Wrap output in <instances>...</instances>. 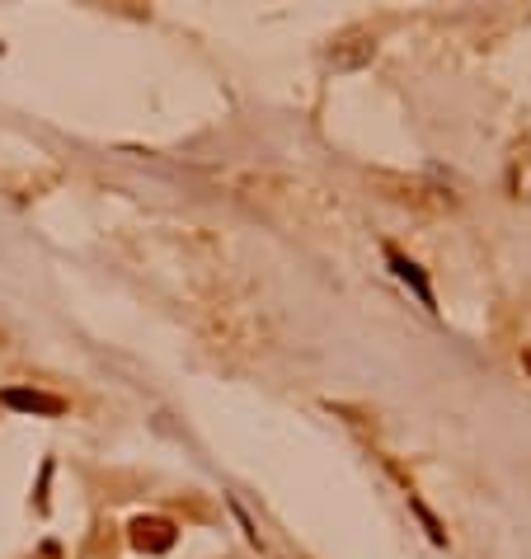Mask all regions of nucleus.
I'll return each mask as SVG.
<instances>
[{
    "mask_svg": "<svg viewBox=\"0 0 531 559\" xmlns=\"http://www.w3.org/2000/svg\"><path fill=\"white\" fill-rule=\"evenodd\" d=\"M174 536L179 531L165 517H137L132 522V545H137L141 555H165V550H174Z\"/></svg>",
    "mask_w": 531,
    "mask_h": 559,
    "instance_id": "1",
    "label": "nucleus"
},
{
    "mask_svg": "<svg viewBox=\"0 0 531 559\" xmlns=\"http://www.w3.org/2000/svg\"><path fill=\"white\" fill-rule=\"evenodd\" d=\"M0 404H5V409H19V414H43V419H57V414L66 409L57 395H43V390H24V386L0 390Z\"/></svg>",
    "mask_w": 531,
    "mask_h": 559,
    "instance_id": "2",
    "label": "nucleus"
},
{
    "mask_svg": "<svg viewBox=\"0 0 531 559\" xmlns=\"http://www.w3.org/2000/svg\"><path fill=\"white\" fill-rule=\"evenodd\" d=\"M386 259H391V268H395V278L405 282V287H414V296H419L428 311H438V301H433V287H428V278H423V268L414 264V259H405L400 249H386Z\"/></svg>",
    "mask_w": 531,
    "mask_h": 559,
    "instance_id": "3",
    "label": "nucleus"
}]
</instances>
